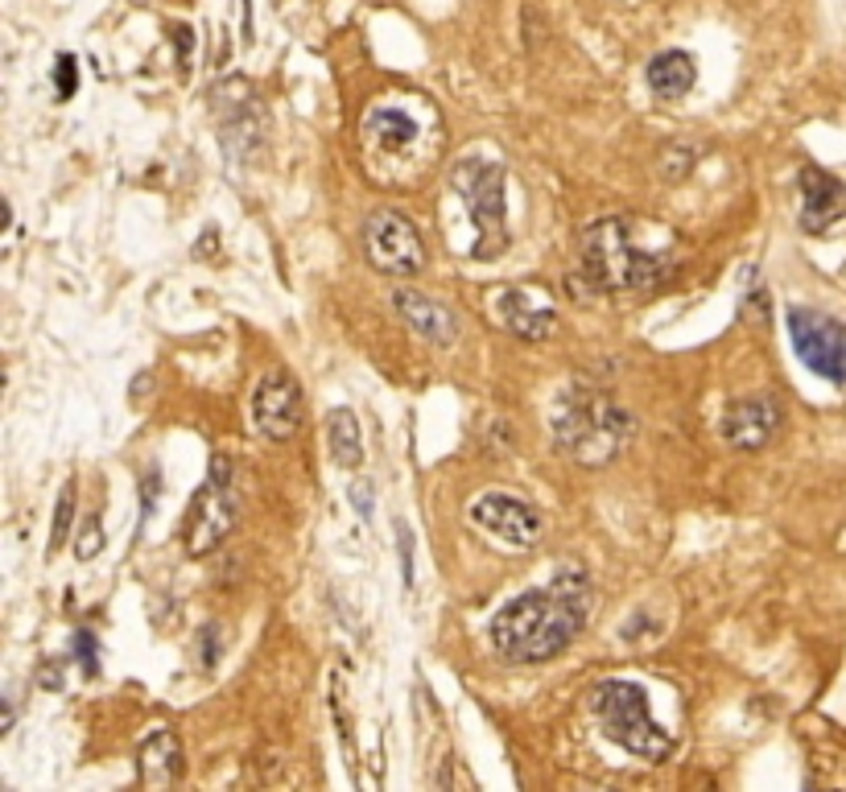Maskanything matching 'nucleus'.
<instances>
[{
	"mask_svg": "<svg viewBox=\"0 0 846 792\" xmlns=\"http://www.w3.org/2000/svg\"><path fill=\"white\" fill-rule=\"evenodd\" d=\"M182 777V743L173 730H154L137 751V780L141 789H173Z\"/></svg>",
	"mask_w": 846,
	"mask_h": 792,
	"instance_id": "16",
	"label": "nucleus"
},
{
	"mask_svg": "<svg viewBox=\"0 0 846 792\" xmlns=\"http://www.w3.org/2000/svg\"><path fill=\"white\" fill-rule=\"evenodd\" d=\"M801 187V228L805 232H826L838 219L846 215V187L834 178V173L817 170V166H805L797 173Z\"/></svg>",
	"mask_w": 846,
	"mask_h": 792,
	"instance_id": "14",
	"label": "nucleus"
},
{
	"mask_svg": "<svg viewBox=\"0 0 846 792\" xmlns=\"http://www.w3.org/2000/svg\"><path fill=\"white\" fill-rule=\"evenodd\" d=\"M327 446L330 458L343 466V471H360L363 463V434H360V421L351 409H335L327 418Z\"/></svg>",
	"mask_w": 846,
	"mask_h": 792,
	"instance_id": "18",
	"label": "nucleus"
},
{
	"mask_svg": "<svg viewBox=\"0 0 846 792\" xmlns=\"http://www.w3.org/2000/svg\"><path fill=\"white\" fill-rule=\"evenodd\" d=\"M252 425L256 434L273 442H289L302 430V389L285 368L261 376V384L252 392Z\"/></svg>",
	"mask_w": 846,
	"mask_h": 792,
	"instance_id": "11",
	"label": "nucleus"
},
{
	"mask_svg": "<svg viewBox=\"0 0 846 792\" xmlns=\"http://www.w3.org/2000/svg\"><path fill=\"white\" fill-rule=\"evenodd\" d=\"M78 87V66L71 54H59V63H54V92H59V99H71Z\"/></svg>",
	"mask_w": 846,
	"mask_h": 792,
	"instance_id": "22",
	"label": "nucleus"
},
{
	"mask_svg": "<svg viewBox=\"0 0 846 792\" xmlns=\"http://www.w3.org/2000/svg\"><path fill=\"white\" fill-rule=\"evenodd\" d=\"M591 578L579 566L558 574L549 587L517 594L491 620V648L517 665H541L565 653L591 615Z\"/></svg>",
	"mask_w": 846,
	"mask_h": 792,
	"instance_id": "1",
	"label": "nucleus"
},
{
	"mask_svg": "<svg viewBox=\"0 0 846 792\" xmlns=\"http://www.w3.org/2000/svg\"><path fill=\"white\" fill-rule=\"evenodd\" d=\"M781 430V404L772 401L769 392L755 397H739L722 409V437L736 451H764Z\"/></svg>",
	"mask_w": 846,
	"mask_h": 792,
	"instance_id": "13",
	"label": "nucleus"
},
{
	"mask_svg": "<svg viewBox=\"0 0 846 792\" xmlns=\"http://www.w3.org/2000/svg\"><path fill=\"white\" fill-rule=\"evenodd\" d=\"M232 475L235 466L228 454H215L211 458V471H207V483L194 496V508H190L187 520V549L190 558H207L215 553L235 528V492H232Z\"/></svg>",
	"mask_w": 846,
	"mask_h": 792,
	"instance_id": "7",
	"label": "nucleus"
},
{
	"mask_svg": "<svg viewBox=\"0 0 846 792\" xmlns=\"http://www.w3.org/2000/svg\"><path fill=\"white\" fill-rule=\"evenodd\" d=\"M591 710H595L603 735L624 751L641 756L648 763H660L674 756V735L660 730L648 715V698L636 682H603L591 689Z\"/></svg>",
	"mask_w": 846,
	"mask_h": 792,
	"instance_id": "5",
	"label": "nucleus"
},
{
	"mask_svg": "<svg viewBox=\"0 0 846 792\" xmlns=\"http://www.w3.org/2000/svg\"><path fill=\"white\" fill-rule=\"evenodd\" d=\"M396 537H401V570H405V582H413V532H409V525L396 528Z\"/></svg>",
	"mask_w": 846,
	"mask_h": 792,
	"instance_id": "24",
	"label": "nucleus"
},
{
	"mask_svg": "<svg viewBox=\"0 0 846 792\" xmlns=\"http://www.w3.org/2000/svg\"><path fill=\"white\" fill-rule=\"evenodd\" d=\"M363 145L372 166H389L401 182H413L442 154V120L422 95H401L396 104H377L363 120Z\"/></svg>",
	"mask_w": 846,
	"mask_h": 792,
	"instance_id": "3",
	"label": "nucleus"
},
{
	"mask_svg": "<svg viewBox=\"0 0 846 792\" xmlns=\"http://www.w3.org/2000/svg\"><path fill=\"white\" fill-rule=\"evenodd\" d=\"M363 256L377 273L389 277H417L425 268V244L417 223L396 211V207H380L363 219Z\"/></svg>",
	"mask_w": 846,
	"mask_h": 792,
	"instance_id": "8",
	"label": "nucleus"
},
{
	"mask_svg": "<svg viewBox=\"0 0 846 792\" xmlns=\"http://www.w3.org/2000/svg\"><path fill=\"white\" fill-rule=\"evenodd\" d=\"M455 190L467 202L470 219H475V232H479V244H475V256H500L508 249V202H504V166L500 161H479L470 157L463 166H455L451 173Z\"/></svg>",
	"mask_w": 846,
	"mask_h": 792,
	"instance_id": "6",
	"label": "nucleus"
},
{
	"mask_svg": "<svg viewBox=\"0 0 846 792\" xmlns=\"http://www.w3.org/2000/svg\"><path fill=\"white\" fill-rule=\"evenodd\" d=\"M392 310L401 314L422 339L438 342V347L455 342V335H458L455 314L446 310L442 302H434V297L417 294V289H392Z\"/></svg>",
	"mask_w": 846,
	"mask_h": 792,
	"instance_id": "15",
	"label": "nucleus"
},
{
	"mask_svg": "<svg viewBox=\"0 0 846 792\" xmlns=\"http://www.w3.org/2000/svg\"><path fill=\"white\" fill-rule=\"evenodd\" d=\"M75 653H78V661H83V673H87V677H95V673H99V648H95L92 632H78V636H75Z\"/></svg>",
	"mask_w": 846,
	"mask_h": 792,
	"instance_id": "23",
	"label": "nucleus"
},
{
	"mask_svg": "<svg viewBox=\"0 0 846 792\" xmlns=\"http://www.w3.org/2000/svg\"><path fill=\"white\" fill-rule=\"evenodd\" d=\"M582 277L603 294H648L677 273L681 240L636 215L599 219L582 232Z\"/></svg>",
	"mask_w": 846,
	"mask_h": 792,
	"instance_id": "2",
	"label": "nucleus"
},
{
	"mask_svg": "<svg viewBox=\"0 0 846 792\" xmlns=\"http://www.w3.org/2000/svg\"><path fill=\"white\" fill-rule=\"evenodd\" d=\"M470 520L491 532L496 541L512 545V549H529L546 537V516L537 513L533 504L508 496V492H484L470 504Z\"/></svg>",
	"mask_w": 846,
	"mask_h": 792,
	"instance_id": "10",
	"label": "nucleus"
},
{
	"mask_svg": "<svg viewBox=\"0 0 846 792\" xmlns=\"http://www.w3.org/2000/svg\"><path fill=\"white\" fill-rule=\"evenodd\" d=\"M632 413L607 392L565 389L553 404V442L582 466H603L627 446Z\"/></svg>",
	"mask_w": 846,
	"mask_h": 792,
	"instance_id": "4",
	"label": "nucleus"
},
{
	"mask_svg": "<svg viewBox=\"0 0 846 792\" xmlns=\"http://www.w3.org/2000/svg\"><path fill=\"white\" fill-rule=\"evenodd\" d=\"M789 342L810 372L826 376L834 384H846V323L810 306L789 310Z\"/></svg>",
	"mask_w": 846,
	"mask_h": 792,
	"instance_id": "9",
	"label": "nucleus"
},
{
	"mask_svg": "<svg viewBox=\"0 0 846 792\" xmlns=\"http://www.w3.org/2000/svg\"><path fill=\"white\" fill-rule=\"evenodd\" d=\"M694 78H698V66L686 50H665L648 63V87L660 99H681L694 87Z\"/></svg>",
	"mask_w": 846,
	"mask_h": 792,
	"instance_id": "17",
	"label": "nucleus"
},
{
	"mask_svg": "<svg viewBox=\"0 0 846 792\" xmlns=\"http://www.w3.org/2000/svg\"><path fill=\"white\" fill-rule=\"evenodd\" d=\"M351 499H356V508H360L363 516H372V487H368V483H356V487H351Z\"/></svg>",
	"mask_w": 846,
	"mask_h": 792,
	"instance_id": "25",
	"label": "nucleus"
},
{
	"mask_svg": "<svg viewBox=\"0 0 846 792\" xmlns=\"http://www.w3.org/2000/svg\"><path fill=\"white\" fill-rule=\"evenodd\" d=\"M71 516H75V479H66V487L59 492V508H54V532H50V549L59 553L71 532Z\"/></svg>",
	"mask_w": 846,
	"mask_h": 792,
	"instance_id": "20",
	"label": "nucleus"
},
{
	"mask_svg": "<svg viewBox=\"0 0 846 792\" xmlns=\"http://www.w3.org/2000/svg\"><path fill=\"white\" fill-rule=\"evenodd\" d=\"M496 314H500V323L517 339L541 342L558 330V306L537 285H508V289H500L496 294Z\"/></svg>",
	"mask_w": 846,
	"mask_h": 792,
	"instance_id": "12",
	"label": "nucleus"
},
{
	"mask_svg": "<svg viewBox=\"0 0 846 792\" xmlns=\"http://www.w3.org/2000/svg\"><path fill=\"white\" fill-rule=\"evenodd\" d=\"M99 549H104V525H99V516H87V520H83V532H78V541H75V553L83 561H92Z\"/></svg>",
	"mask_w": 846,
	"mask_h": 792,
	"instance_id": "21",
	"label": "nucleus"
},
{
	"mask_svg": "<svg viewBox=\"0 0 846 792\" xmlns=\"http://www.w3.org/2000/svg\"><path fill=\"white\" fill-rule=\"evenodd\" d=\"M330 710H335V722H339V739H343V751H347V768H351V777H360V763H356V739H351V715H347L343 673H335V682H330Z\"/></svg>",
	"mask_w": 846,
	"mask_h": 792,
	"instance_id": "19",
	"label": "nucleus"
}]
</instances>
